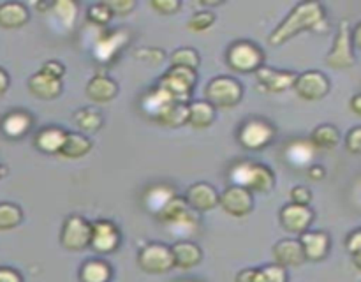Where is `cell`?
<instances>
[{
	"instance_id": "obj_50",
	"label": "cell",
	"mask_w": 361,
	"mask_h": 282,
	"mask_svg": "<svg viewBox=\"0 0 361 282\" xmlns=\"http://www.w3.org/2000/svg\"><path fill=\"white\" fill-rule=\"evenodd\" d=\"M307 173H309L310 180L324 178V168H323V166H312V168H310Z\"/></svg>"
},
{
	"instance_id": "obj_3",
	"label": "cell",
	"mask_w": 361,
	"mask_h": 282,
	"mask_svg": "<svg viewBox=\"0 0 361 282\" xmlns=\"http://www.w3.org/2000/svg\"><path fill=\"white\" fill-rule=\"evenodd\" d=\"M243 88L231 76H217L204 88V101L214 108H233L240 102Z\"/></svg>"
},
{
	"instance_id": "obj_9",
	"label": "cell",
	"mask_w": 361,
	"mask_h": 282,
	"mask_svg": "<svg viewBox=\"0 0 361 282\" xmlns=\"http://www.w3.org/2000/svg\"><path fill=\"white\" fill-rule=\"evenodd\" d=\"M60 240L67 250H83L90 245V222L81 215H71L63 222Z\"/></svg>"
},
{
	"instance_id": "obj_29",
	"label": "cell",
	"mask_w": 361,
	"mask_h": 282,
	"mask_svg": "<svg viewBox=\"0 0 361 282\" xmlns=\"http://www.w3.org/2000/svg\"><path fill=\"white\" fill-rule=\"evenodd\" d=\"M175 196V190L169 185H166V183L154 185L147 190V194H145V207L157 215Z\"/></svg>"
},
{
	"instance_id": "obj_54",
	"label": "cell",
	"mask_w": 361,
	"mask_h": 282,
	"mask_svg": "<svg viewBox=\"0 0 361 282\" xmlns=\"http://www.w3.org/2000/svg\"><path fill=\"white\" fill-rule=\"evenodd\" d=\"M6 173H7V171H6V168H2V166H0V178H2V176L6 175Z\"/></svg>"
},
{
	"instance_id": "obj_8",
	"label": "cell",
	"mask_w": 361,
	"mask_h": 282,
	"mask_svg": "<svg viewBox=\"0 0 361 282\" xmlns=\"http://www.w3.org/2000/svg\"><path fill=\"white\" fill-rule=\"evenodd\" d=\"M293 88L298 97L305 101H319L330 92V80L321 70H307L303 74H296Z\"/></svg>"
},
{
	"instance_id": "obj_37",
	"label": "cell",
	"mask_w": 361,
	"mask_h": 282,
	"mask_svg": "<svg viewBox=\"0 0 361 282\" xmlns=\"http://www.w3.org/2000/svg\"><path fill=\"white\" fill-rule=\"evenodd\" d=\"M187 210H189V207H187L185 200H183V197L175 196L168 204H166L164 208H162L161 212H159L157 219L161 222H164V224H169V222H173V221H176L178 217H182Z\"/></svg>"
},
{
	"instance_id": "obj_42",
	"label": "cell",
	"mask_w": 361,
	"mask_h": 282,
	"mask_svg": "<svg viewBox=\"0 0 361 282\" xmlns=\"http://www.w3.org/2000/svg\"><path fill=\"white\" fill-rule=\"evenodd\" d=\"M345 147L351 154L358 155L361 152V127L356 125L353 127L348 133V137H345Z\"/></svg>"
},
{
	"instance_id": "obj_40",
	"label": "cell",
	"mask_w": 361,
	"mask_h": 282,
	"mask_svg": "<svg viewBox=\"0 0 361 282\" xmlns=\"http://www.w3.org/2000/svg\"><path fill=\"white\" fill-rule=\"evenodd\" d=\"M111 11H109L108 4H94V6L88 7V20L94 21L95 25H106L109 20H111Z\"/></svg>"
},
{
	"instance_id": "obj_30",
	"label": "cell",
	"mask_w": 361,
	"mask_h": 282,
	"mask_svg": "<svg viewBox=\"0 0 361 282\" xmlns=\"http://www.w3.org/2000/svg\"><path fill=\"white\" fill-rule=\"evenodd\" d=\"M111 278V266L102 259H90L81 266V282H109Z\"/></svg>"
},
{
	"instance_id": "obj_44",
	"label": "cell",
	"mask_w": 361,
	"mask_h": 282,
	"mask_svg": "<svg viewBox=\"0 0 361 282\" xmlns=\"http://www.w3.org/2000/svg\"><path fill=\"white\" fill-rule=\"evenodd\" d=\"M106 4H108L111 14H118V16H127L136 7V2H133V0H113V2Z\"/></svg>"
},
{
	"instance_id": "obj_32",
	"label": "cell",
	"mask_w": 361,
	"mask_h": 282,
	"mask_svg": "<svg viewBox=\"0 0 361 282\" xmlns=\"http://www.w3.org/2000/svg\"><path fill=\"white\" fill-rule=\"evenodd\" d=\"M338 141H341V134H338L337 127L328 125V123L316 127L310 136V143L314 145V148H321V150H331L337 147Z\"/></svg>"
},
{
	"instance_id": "obj_7",
	"label": "cell",
	"mask_w": 361,
	"mask_h": 282,
	"mask_svg": "<svg viewBox=\"0 0 361 282\" xmlns=\"http://www.w3.org/2000/svg\"><path fill=\"white\" fill-rule=\"evenodd\" d=\"M137 263L148 274H166L171 268H175L173 264V254L171 249L164 243H148L141 249L140 256H137Z\"/></svg>"
},
{
	"instance_id": "obj_15",
	"label": "cell",
	"mask_w": 361,
	"mask_h": 282,
	"mask_svg": "<svg viewBox=\"0 0 361 282\" xmlns=\"http://www.w3.org/2000/svg\"><path fill=\"white\" fill-rule=\"evenodd\" d=\"M256 76L257 81H259L268 92H274V94L286 92L288 88H291L293 85H295L296 80V73H293V70H277L264 66L256 70Z\"/></svg>"
},
{
	"instance_id": "obj_48",
	"label": "cell",
	"mask_w": 361,
	"mask_h": 282,
	"mask_svg": "<svg viewBox=\"0 0 361 282\" xmlns=\"http://www.w3.org/2000/svg\"><path fill=\"white\" fill-rule=\"evenodd\" d=\"M41 70L48 73L49 76L56 78V80H62V76L66 74V67H63L59 60H49V62H46L44 66H42Z\"/></svg>"
},
{
	"instance_id": "obj_31",
	"label": "cell",
	"mask_w": 361,
	"mask_h": 282,
	"mask_svg": "<svg viewBox=\"0 0 361 282\" xmlns=\"http://www.w3.org/2000/svg\"><path fill=\"white\" fill-rule=\"evenodd\" d=\"M169 231L173 236H176L178 240H187L189 236L196 235L197 228H200V221H197V215L192 210H187L182 217H178L176 221L169 222L168 224Z\"/></svg>"
},
{
	"instance_id": "obj_24",
	"label": "cell",
	"mask_w": 361,
	"mask_h": 282,
	"mask_svg": "<svg viewBox=\"0 0 361 282\" xmlns=\"http://www.w3.org/2000/svg\"><path fill=\"white\" fill-rule=\"evenodd\" d=\"M0 127H2V133L6 134L7 137L18 140V137L25 136V134L30 130L32 118L30 115L25 111H13L9 113V115L4 116Z\"/></svg>"
},
{
	"instance_id": "obj_38",
	"label": "cell",
	"mask_w": 361,
	"mask_h": 282,
	"mask_svg": "<svg viewBox=\"0 0 361 282\" xmlns=\"http://www.w3.org/2000/svg\"><path fill=\"white\" fill-rule=\"evenodd\" d=\"M171 67H183V69L196 70L200 67V55L192 48H180L173 51Z\"/></svg>"
},
{
	"instance_id": "obj_25",
	"label": "cell",
	"mask_w": 361,
	"mask_h": 282,
	"mask_svg": "<svg viewBox=\"0 0 361 282\" xmlns=\"http://www.w3.org/2000/svg\"><path fill=\"white\" fill-rule=\"evenodd\" d=\"M67 133L60 127H44L35 136V147L44 154H59L66 141Z\"/></svg>"
},
{
	"instance_id": "obj_41",
	"label": "cell",
	"mask_w": 361,
	"mask_h": 282,
	"mask_svg": "<svg viewBox=\"0 0 361 282\" xmlns=\"http://www.w3.org/2000/svg\"><path fill=\"white\" fill-rule=\"evenodd\" d=\"M264 282H288V271L279 264H268L263 268Z\"/></svg>"
},
{
	"instance_id": "obj_20",
	"label": "cell",
	"mask_w": 361,
	"mask_h": 282,
	"mask_svg": "<svg viewBox=\"0 0 361 282\" xmlns=\"http://www.w3.org/2000/svg\"><path fill=\"white\" fill-rule=\"evenodd\" d=\"M300 243L305 252V259L319 261L324 259L330 250V236L324 231H305L302 233Z\"/></svg>"
},
{
	"instance_id": "obj_34",
	"label": "cell",
	"mask_w": 361,
	"mask_h": 282,
	"mask_svg": "<svg viewBox=\"0 0 361 282\" xmlns=\"http://www.w3.org/2000/svg\"><path fill=\"white\" fill-rule=\"evenodd\" d=\"M155 122L164 127H180L187 123V104L182 102H173Z\"/></svg>"
},
{
	"instance_id": "obj_19",
	"label": "cell",
	"mask_w": 361,
	"mask_h": 282,
	"mask_svg": "<svg viewBox=\"0 0 361 282\" xmlns=\"http://www.w3.org/2000/svg\"><path fill=\"white\" fill-rule=\"evenodd\" d=\"M129 34L123 30H113L97 39L94 46V56L99 62H109L116 55L120 48L127 42Z\"/></svg>"
},
{
	"instance_id": "obj_35",
	"label": "cell",
	"mask_w": 361,
	"mask_h": 282,
	"mask_svg": "<svg viewBox=\"0 0 361 282\" xmlns=\"http://www.w3.org/2000/svg\"><path fill=\"white\" fill-rule=\"evenodd\" d=\"M23 221V212L14 203H0V231L14 229Z\"/></svg>"
},
{
	"instance_id": "obj_55",
	"label": "cell",
	"mask_w": 361,
	"mask_h": 282,
	"mask_svg": "<svg viewBox=\"0 0 361 282\" xmlns=\"http://www.w3.org/2000/svg\"><path fill=\"white\" fill-rule=\"evenodd\" d=\"M183 282H192V281H183Z\"/></svg>"
},
{
	"instance_id": "obj_10",
	"label": "cell",
	"mask_w": 361,
	"mask_h": 282,
	"mask_svg": "<svg viewBox=\"0 0 361 282\" xmlns=\"http://www.w3.org/2000/svg\"><path fill=\"white\" fill-rule=\"evenodd\" d=\"M275 136V129L270 123L263 122V120H249L243 123V127L238 133V140L242 147L249 148V150H261V148L268 147Z\"/></svg>"
},
{
	"instance_id": "obj_2",
	"label": "cell",
	"mask_w": 361,
	"mask_h": 282,
	"mask_svg": "<svg viewBox=\"0 0 361 282\" xmlns=\"http://www.w3.org/2000/svg\"><path fill=\"white\" fill-rule=\"evenodd\" d=\"M229 178L235 185L245 187L247 190L256 192H268L275 185V175L268 166L257 164V162H238L231 168Z\"/></svg>"
},
{
	"instance_id": "obj_27",
	"label": "cell",
	"mask_w": 361,
	"mask_h": 282,
	"mask_svg": "<svg viewBox=\"0 0 361 282\" xmlns=\"http://www.w3.org/2000/svg\"><path fill=\"white\" fill-rule=\"evenodd\" d=\"M314 154H316V148L310 141L305 140H295L286 147V159L289 164L298 166V168L309 164L314 159Z\"/></svg>"
},
{
	"instance_id": "obj_11",
	"label": "cell",
	"mask_w": 361,
	"mask_h": 282,
	"mask_svg": "<svg viewBox=\"0 0 361 282\" xmlns=\"http://www.w3.org/2000/svg\"><path fill=\"white\" fill-rule=\"evenodd\" d=\"M120 245V231L111 221L99 219L90 224V247L99 254H109Z\"/></svg>"
},
{
	"instance_id": "obj_47",
	"label": "cell",
	"mask_w": 361,
	"mask_h": 282,
	"mask_svg": "<svg viewBox=\"0 0 361 282\" xmlns=\"http://www.w3.org/2000/svg\"><path fill=\"white\" fill-rule=\"evenodd\" d=\"M310 200H312V194L305 185H296L291 190V201L295 204H309Z\"/></svg>"
},
{
	"instance_id": "obj_23",
	"label": "cell",
	"mask_w": 361,
	"mask_h": 282,
	"mask_svg": "<svg viewBox=\"0 0 361 282\" xmlns=\"http://www.w3.org/2000/svg\"><path fill=\"white\" fill-rule=\"evenodd\" d=\"M215 108L207 101H194L187 104V123L194 129H207L214 123Z\"/></svg>"
},
{
	"instance_id": "obj_6",
	"label": "cell",
	"mask_w": 361,
	"mask_h": 282,
	"mask_svg": "<svg viewBox=\"0 0 361 282\" xmlns=\"http://www.w3.org/2000/svg\"><path fill=\"white\" fill-rule=\"evenodd\" d=\"M326 63L334 69L344 70L355 66V53H353L351 30H349V21L342 20L338 25L337 37H335L334 48L328 53Z\"/></svg>"
},
{
	"instance_id": "obj_36",
	"label": "cell",
	"mask_w": 361,
	"mask_h": 282,
	"mask_svg": "<svg viewBox=\"0 0 361 282\" xmlns=\"http://www.w3.org/2000/svg\"><path fill=\"white\" fill-rule=\"evenodd\" d=\"M51 9L62 27L66 28L73 27L74 21H76V13H78V6L73 2V0H60V2L51 4Z\"/></svg>"
},
{
	"instance_id": "obj_52",
	"label": "cell",
	"mask_w": 361,
	"mask_h": 282,
	"mask_svg": "<svg viewBox=\"0 0 361 282\" xmlns=\"http://www.w3.org/2000/svg\"><path fill=\"white\" fill-rule=\"evenodd\" d=\"M360 101H361V95H360V94H356L355 97H353V101H351V108H353V111L356 113V115H361Z\"/></svg>"
},
{
	"instance_id": "obj_4",
	"label": "cell",
	"mask_w": 361,
	"mask_h": 282,
	"mask_svg": "<svg viewBox=\"0 0 361 282\" xmlns=\"http://www.w3.org/2000/svg\"><path fill=\"white\" fill-rule=\"evenodd\" d=\"M196 81H197L196 70L183 69V67H171L164 76H161L157 87L162 88L166 94L171 95L173 101L187 104L190 99V94H192L194 90Z\"/></svg>"
},
{
	"instance_id": "obj_49",
	"label": "cell",
	"mask_w": 361,
	"mask_h": 282,
	"mask_svg": "<svg viewBox=\"0 0 361 282\" xmlns=\"http://www.w3.org/2000/svg\"><path fill=\"white\" fill-rule=\"evenodd\" d=\"M0 282H23V278L14 268L0 266Z\"/></svg>"
},
{
	"instance_id": "obj_28",
	"label": "cell",
	"mask_w": 361,
	"mask_h": 282,
	"mask_svg": "<svg viewBox=\"0 0 361 282\" xmlns=\"http://www.w3.org/2000/svg\"><path fill=\"white\" fill-rule=\"evenodd\" d=\"M92 150V141L80 133H67L66 141L59 154L67 159H78L87 155Z\"/></svg>"
},
{
	"instance_id": "obj_33",
	"label": "cell",
	"mask_w": 361,
	"mask_h": 282,
	"mask_svg": "<svg viewBox=\"0 0 361 282\" xmlns=\"http://www.w3.org/2000/svg\"><path fill=\"white\" fill-rule=\"evenodd\" d=\"M74 122L85 133H97L102 127V115L95 108H81L74 113Z\"/></svg>"
},
{
	"instance_id": "obj_21",
	"label": "cell",
	"mask_w": 361,
	"mask_h": 282,
	"mask_svg": "<svg viewBox=\"0 0 361 282\" xmlns=\"http://www.w3.org/2000/svg\"><path fill=\"white\" fill-rule=\"evenodd\" d=\"M118 94V85L104 74H97L87 85V95L94 102H109Z\"/></svg>"
},
{
	"instance_id": "obj_39",
	"label": "cell",
	"mask_w": 361,
	"mask_h": 282,
	"mask_svg": "<svg viewBox=\"0 0 361 282\" xmlns=\"http://www.w3.org/2000/svg\"><path fill=\"white\" fill-rule=\"evenodd\" d=\"M215 23V14L212 11H200L189 20V28L192 32H204Z\"/></svg>"
},
{
	"instance_id": "obj_46",
	"label": "cell",
	"mask_w": 361,
	"mask_h": 282,
	"mask_svg": "<svg viewBox=\"0 0 361 282\" xmlns=\"http://www.w3.org/2000/svg\"><path fill=\"white\" fill-rule=\"evenodd\" d=\"M345 247H348V250L353 254V257H355L356 266H360L358 264V256H360V250H361V231L360 229H355V231L348 236Z\"/></svg>"
},
{
	"instance_id": "obj_1",
	"label": "cell",
	"mask_w": 361,
	"mask_h": 282,
	"mask_svg": "<svg viewBox=\"0 0 361 282\" xmlns=\"http://www.w3.org/2000/svg\"><path fill=\"white\" fill-rule=\"evenodd\" d=\"M326 14L319 2H300L270 34V44L281 46L303 30H326Z\"/></svg>"
},
{
	"instance_id": "obj_13",
	"label": "cell",
	"mask_w": 361,
	"mask_h": 282,
	"mask_svg": "<svg viewBox=\"0 0 361 282\" xmlns=\"http://www.w3.org/2000/svg\"><path fill=\"white\" fill-rule=\"evenodd\" d=\"M314 214L307 204H286L281 210V224L291 233H305L309 226L312 224Z\"/></svg>"
},
{
	"instance_id": "obj_17",
	"label": "cell",
	"mask_w": 361,
	"mask_h": 282,
	"mask_svg": "<svg viewBox=\"0 0 361 282\" xmlns=\"http://www.w3.org/2000/svg\"><path fill=\"white\" fill-rule=\"evenodd\" d=\"M274 257L282 268H295L305 263V252L300 240H281L275 243Z\"/></svg>"
},
{
	"instance_id": "obj_53",
	"label": "cell",
	"mask_w": 361,
	"mask_h": 282,
	"mask_svg": "<svg viewBox=\"0 0 361 282\" xmlns=\"http://www.w3.org/2000/svg\"><path fill=\"white\" fill-rule=\"evenodd\" d=\"M219 4H222V2H219V0H203V2H201V6H219Z\"/></svg>"
},
{
	"instance_id": "obj_43",
	"label": "cell",
	"mask_w": 361,
	"mask_h": 282,
	"mask_svg": "<svg viewBox=\"0 0 361 282\" xmlns=\"http://www.w3.org/2000/svg\"><path fill=\"white\" fill-rule=\"evenodd\" d=\"M236 282H264L263 268H245V270L238 271Z\"/></svg>"
},
{
	"instance_id": "obj_22",
	"label": "cell",
	"mask_w": 361,
	"mask_h": 282,
	"mask_svg": "<svg viewBox=\"0 0 361 282\" xmlns=\"http://www.w3.org/2000/svg\"><path fill=\"white\" fill-rule=\"evenodd\" d=\"M30 14H28L27 6L20 2H4L0 4V27L13 30V28L23 27L28 21Z\"/></svg>"
},
{
	"instance_id": "obj_12",
	"label": "cell",
	"mask_w": 361,
	"mask_h": 282,
	"mask_svg": "<svg viewBox=\"0 0 361 282\" xmlns=\"http://www.w3.org/2000/svg\"><path fill=\"white\" fill-rule=\"evenodd\" d=\"M219 203L224 208L226 214L233 215V217H245L252 212L254 200L250 190L245 187L231 185L219 196Z\"/></svg>"
},
{
	"instance_id": "obj_51",
	"label": "cell",
	"mask_w": 361,
	"mask_h": 282,
	"mask_svg": "<svg viewBox=\"0 0 361 282\" xmlns=\"http://www.w3.org/2000/svg\"><path fill=\"white\" fill-rule=\"evenodd\" d=\"M7 88H9V76H7L6 70L0 69V97L6 94Z\"/></svg>"
},
{
	"instance_id": "obj_18",
	"label": "cell",
	"mask_w": 361,
	"mask_h": 282,
	"mask_svg": "<svg viewBox=\"0 0 361 282\" xmlns=\"http://www.w3.org/2000/svg\"><path fill=\"white\" fill-rule=\"evenodd\" d=\"M169 249H171L173 254V264L182 268V270H189V268L197 266L201 263V257H203L200 245L194 242H189V240H178Z\"/></svg>"
},
{
	"instance_id": "obj_5",
	"label": "cell",
	"mask_w": 361,
	"mask_h": 282,
	"mask_svg": "<svg viewBox=\"0 0 361 282\" xmlns=\"http://www.w3.org/2000/svg\"><path fill=\"white\" fill-rule=\"evenodd\" d=\"M264 53L250 41H238L228 49V63L238 73H256L263 67Z\"/></svg>"
},
{
	"instance_id": "obj_45",
	"label": "cell",
	"mask_w": 361,
	"mask_h": 282,
	"mask_svg": "<svg viewBox=\"0 0 361 282\" xmlns=\"http://www.w3.org/2000/svg\"><path fill=\"white\" fill-rule=\"evenodd\" d=\"M150 7L159 14H173L180 9V2L176 0H152Z\"/></svg>"
},
{
	"instance_id": "obj_14",
	"label": "cell",
	"mask_w": 361,
	"mask_h": 282,
	"mask_svg": "<svg viewBox=\"0 0 361 282\" xmlns=\"http://www.w3.org/2000/svg\"><path fill=\"white\" fill-rule=\"evenodd\" d=\"M185 203L194 212H210L219 204V192L210 183H194L185 194Z\"/></svg>"
},
{
	"instance_id": "obj_16",
	"label": "cell",
	"mask_w": 361,
	"mask_h": 282,
	"mask_svg": "<svg viewBox=\"0 0 361 282\" xmlns=\"http://www.w3.org/2000/svg\"><path fill=\"white\" fill-rule=\"evenodd\" d=\"M28 90L32 95L42 99V101H51L62 94V80L49 76L44 70H37L28 80Z\"/></svg>"
},
{
	"instance_id": "obj_26",
	"label": "cell",
	"mask_w": 361,
	"mask_h": 282,
	"mask_svg": "<svg viewBox=\"0 0 361 282\" xmlns=\"http://www.w3.org/2000/svg\"><path fill=\"white\" fill-rule=\"evenodd\" d=\"M173 97L169 94H166L162 88H154V90L150 92L148 95H145L143 101H141V108H143V111L147 113L148 116H152L154 120H157L159 116L162 115V113L166 111V109L169 108V106L173 104Z\"/></svg>"
}]
</instances>
